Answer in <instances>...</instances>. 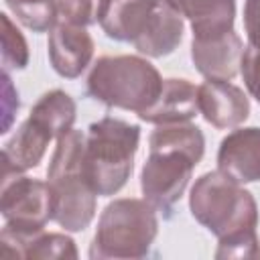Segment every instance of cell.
Here are the masks:
<instances>
[{
  "instance_id": "obj_17",
  "label": "cell",
  "mask_w": 260,
  "mask_h": 260,
  "mask_svg": "<svg viewBox=\"0 0 260 260\" xmlns=\"http://www.w3.org/2000/svg\"><path fill=\"white\" fill-rule=\"evenodd\" d=\"M75 114H77V108H75L73 98L61 89L43 93L30 110V116L43 122L55 134V138H59L61 134L73 128Z\"/></svg>"
},
{
  "instance_id": "obj_13",
  "label": "cell",
  "mask_w": 260,
  "mask_h": 260,
  "mask_svg": "<svg viewBox=\"0 0 260 260\" xmlns=\"http://www.w3.org/2000/svg\"><path fill=\"white\" fill-rule=\"evenodd\" d=\"M53 138L55 134L43 122L28 116L6 140L2 148V165L20 173L39 167Z\"/></svg>"
},
{
  "instance_id": "obj_12",
  "label": "cell",
  "mask_w": 260,
  "mask_h": 260,
  "mask_svg": "<svg viewBox=\"0 0 260 260\" xmlns=\"http://www.w3.org/2000/svg\"><path fill=\"white\" fill-rule=\"evenodd\" d=\"M199 112L197 108V87L189 79H165L162 89L156 102L138 114L140 120L150 124H179L191 122V118Z\"/></svg>"
},
{
  "instance_id": "obj_21",
  "label": "cell",
  "mask_w": 260,
  "mask_h": 260,
  "mask_svg": "<svg viewBox=\"0 0 260 260\" xmlns=\"http://www.w3.org/2000/svg\"><path fill=\"white\" fill-rule=\"evenodd\" d=\"M2 22V69H24L28 65V45L22 32L12 24L8 14H0Z\"/></svg>"
},
{
  "instance_id": "obj_23",
  "label": "cell",
  "mask_w": 260,
  "mask_h": 260,
  "mask_svg": "<svg viewBox=\"0 0 260 260\" xmlns=\"http://www.w3.org/2000/svg\"><path fill=\"white\" fill-rule=\"evenodd\" d=\"M215 258H260V242L256 230L221 238L215 250Z\"/></svg>"
},
{
  "instance_id": "obj_9",
  "label": "cell",
  "mask_w": 260,
  "mask_h": 260,
  "mask_svg": "<svg viewBox=\"0 0 260 260\" xmlns=\"http://www.w3.org/2000/svg\"><path fill=\"white\" fill-rule=\"evenodd\" d=\"M49 61L53 69L67 79L79 77L93 57V39L85 30V26H77L71 22H57L49 32Z\"/></svg>"
},
{
  "instance_id": "obj_14",
  "label": "cell",
  "mask_w": 260,
  "mask_h": 260,
  "mask_svg": "<svg viewBox=\"0 0 260 260\" xmlns=\"http://www.w3.org/2000/svg\"><path fill=\"white\" fill-rule=\"evenodd\" d=\"M181 39H183V16L167 0H158L142 35L132 45L136 47L138 53L156 59L171 55L179 47Z\"/></svg>"
},
{
  "instance_id": "obj_3",
  "label": "cell",
  "mask_w": 260,
  "mask_h": 260,
  "mask_svg": "<svg viewBox=\"0 0 260 260\" xmlns=\"http://www.w3.org/2000/svg\"><path fill=\"white\" fill-rule=\"evenodd\" d=\"M191 215L217 240L252 232L258 225V205L242 183L221 171L201 175L189 195Z\"/></svg>"
},
{
  "instance_id": "obj_7",
  "label": "cell",
  "mask_w": 260,
  "mask_h": 260,
  "mask_svg": "<svg viewBox=\"0 0 260 260\" xmlns=\"http://www.w3.org/2000/svg\"><path fill=\"white\" fill-rule=\"evenodd\" d=\"M199 160L185 150L150 148L140 173V189L144 199L156 211H171L185 193L193 169Z\"/></svg>"
},
{
  "instance_id": "obj_5",
  "label": "cell",
  "mask_w": 260,
  "mask_h": 260,
  "mask_svg": "<svg viewBox=\"0 0 260 260\" xmlns=\"http://www.w3.org/2000/svg\"><path fill=\"white\" fill-rule=\"evenodd\" d=\"M162 81L156 67L142 57H100L89 71L87 91L110 108L140 114L156 102Z\"/></svg>"
},
{
  "instance_id": "obj_15",
  "label": "cell",
  "mask_w": 260,
  "mask_h": 260,
  "mask_svg": "<svg viewBox=\"0 0 260 260\" xmlns=\"http://www.w3.org/2000/svg\"><path fill=\"white\" fill-rule=\"evenodd\" d=\"M156 4L158 0H108L100 26L114 41L134 43L142 35Z\"/></svg>"
},
{
  "instance_id": "obj_20",
  "label": "cell",
  "mask_w": 260,
  "mask_h": 260,
  "mask_svg": "<svg viewBox=\"0 0 260 260\" xmlns=\"http://www.w3.org/2000/svg\"><path fill=\"white\" fill-rule=\"evenodd\" d=\"M24 258L28 260H75V242L65 234H37L28 238L24 246Z\"/></svg>"
},
{
  "instance_id": "obj_26",
  "label": "cell",
  "mask_w": 260,
  "mask_h": 260,
  "mask_svg": "<svg viewBox=\"0 0 260 260\" xmlns=\"http://www.w3.org/2000/svg\"><path fill=\"white\" fill-rule=\"evenodd\" d=\"M244 26L250 45L260 47V0H246L244 4Z\"/></svg>"
},
{
  "instance_id": "obj_8",
  "label": "cell",
  "mask_w": 260,
  "mask_h": 260,
  "mask_svg": "<svg viewBox=\"0 0 260 260\" xmlns=\"http://www.w3.org/2000/svg\"><path fill=\"white\" fill-rule=\"evenodd\" d=\"M197 108L217 130H232L246 122L250 102L246 93L223 79H207L197 87Z\"/></svg>"
},
{
  "instance_id": "obj_2",
  "label": "cell",
  "mask_w": 260,
  "mask_h": 260,
  "mask_svg": "<svg viewBox=\"0 0 260 260\" xmlns=\"http://www.w3.org/2000/svg\"><path fill=\"white\" fill-rule=\"evenodd\" d=\"M140 142V128L120 118L93 122L85 136V173L100 197L116 195L130 179L134 154Z\"/></svg>"
},
{
  "instance_id": "obj_18",
  "label": "cell",
  "mask_w": 260,
  "mask_h": 260,
  "mask_svg": "<svg viewBox=\"0 0 260 260\" xmlns=\"http://www.w3.org/2000/svg\"><path fill=\"white\" fill-rule=\"evenodd\" d=\"M148 148H175L185 150L197 160L203 158L205 152V136L203 132L191 124V122H179V124H158L150 138Z\"/></svg>"
},
{
  "instance_id": "obj_16",
  "label": "cell",
  "mask_w": 260,
  "mask_h": 260,
  "mask_svg": "<svg viewBox=\"0 0 260 260\" xmlns=\"http://www.w3.org/2000/svg\"><path fill=\"white\" fill-rule=\"evenodd\" d=\"M183 18H189L193 39H213L234 30L236 0H193Z\"/></svg>"
},
{
  "instance_id": "obj_10",
  "label": "cell",
  "mask_w": 260,
  "mask_h": 260,
  "mask_svg": "<svg viewBox=\"0 0 260 260\" xmlns=\"http://www.w3.org/2000/svg\"><path fill=\"white\" fill-rule=\"evenodd\" d=\"M217 171L238 183L260 181V128H236L219 144Z\"/></svg>"
},
{
  "instance_id": "obj_25",
  "label": "cell",
  "mask_w": 260,
  "mask_h": 260,
  "mask_svg": "<svg viewBox=\"0 0 260 260\" xmlns=\"http://www.w3.org/2000/svg\"><path fill=\"white\" fill-rule=\"evenodd\" d=\"M2 114H4V122H2V134L8 132L10 128V122H12V116L16 114L20 102H18V91L14 89L12 81H10V75L8 71H2Z\"/></svg>"
},
{
  "instance_id": "obj_27",
  "label": "cell",
  "mask_w": 260,
  "mask_h": 260,
  "mask_svg": "<svg viewBox=\"0 0 260 260\" xmlns=\"http://www.w3.org/2000/svg\"><path fill=\"white\" fill-rule=\"evenodd\" d=\"M167 2H169V4H171V6H173V8H175V10H177V12L183 16L185 8H187V6H189L193 0H167Z\"/></svg>"
},
{
  "instance_id": "obj_11",
  "label": "cell",
  "mask_w": 260,
  "mask_h": 260,
  "mask_svg": "<svg viewBox=\"0 0 260 260\" xmlns=\"http://www.w3.org/2000/svg\"><path fill=\"white\" fill-rule=\"evenodd\" d=\"M242 55L244 43L234 30L213 39H193L191 43L193 65L205 79H234L240 71Z\"/></svg>"
},
{
  "instance_id": "obj_24",
  "label": "cell",
  "mask_w": 260,
  "mask_h": 260,
  "mask_svg": "<svg viewBox=\"0 0 260 260\" xmlns=\"http://www.w3.org/2000/svg\"><path fill=\"white\" fill-rule=\"evenodd\" d=\"M240 73L244 77V83L252 98L260 104V47L248 45L242 55L240 63Z\"/></svg>"
},
{
  "instance_id": "obj_6",
  "label": "cell",
  "mask_w": 260,
  "mask_h": 260,
  "mask_svg": "<svg viewBox=\"0 0 260 260\" xmlns=\"http://www.w3.org/2000/svg\"><path fill=\"white\" fill-rule=\"evenodd\" d=\"M0 211L8 230L32 238L43 232L49 219H53L51 189L47 183L2 165Z\"/></svg>"
},
{
  "instance_id": "obj_19",
  "label": "cell",
  "mask_w": 260,
  "mask_h": 260,
  "mask_svg": "<svg viewBox=\"0 0 260 260\" xmlns=\"http://www.w3.org/2000/svg\"><path fill=\"white\" fill-rule=\"evenodd\" d=\"M16 20L32 32H47L57 24L59 0H4Z\"/></svg>"
},
{
  "instance_id": "obj_1",
  "label": "cell",
  "mask_w": 260,
  "mask_h": 260,
  "mask_svg": "<svg viewBox=\"0 0 260 260\" xmlns=\"http://www.w3.org/2000/svg\"><path fill=\"white\" fill-rule=\"evenodd\" d=\"M85 136L69 130L57 138L47 171V185L53 197V221L67 232H83L95 215V197L83 162Z\"/></svg>"
},
{
  "instance_id": "obj_4",
  "label": "cell",
  "mask_w": 260,
  "mask_h": 260,
  "mask_svg": "<svg viewBox=\"0 0 260 260\" xmlns=\"http://www.w3.org/2000/svg\"><path fill=\"white\" fill-rule=\"evenodd\" d=\"M156 234V209L146 199H114L106 205V209L100 215L95 236L89 246V258H144Z\"/></svg>"
},
{
  "instance_id": "obj_22",
  "label": "cell",
  "mask_w": 260,
  "mask_h": 260,
  "mask_svg": "<svg viewBox=\"0 0 260 260\" xmlns=\"http://www.w3.org/2000/svg\"><path fill=\"white\" fill-rule=\"evenodd\" d=\"M108 0H59V14L65 22L89 26L100 22Z\"/></svg>"
}]
</instances>
